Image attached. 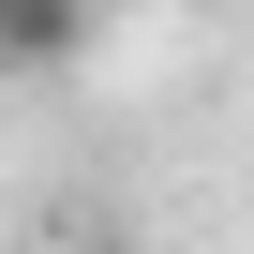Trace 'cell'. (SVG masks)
Listing matches in <instances>:
<instances>
[{
	"instance_id": "obj_2",
	"label": "cell",
	"mask_w": 254,
	"mask_h": 254,
	"mask_svg": "<svg viewBox=\"0 0 254 254\" xmlns=\"http://www.w3.org/2000/svg\"><path fill=\"white\" fill-rule=\"evenodd\" d=\"M75 254H135V239H75Z\"/></svg>"
},
{
	"instance_id": "obj_1",
	"label": "cell",
	"mask_w": 254,
	"mask_h": 254,
	"mask_svg": "<svg viewBox=\"0 0 254 254\" xmlns=\"http://www.w3.org/2000/svg\"><path fill=\"white\" fill-rule=\"evenodd\" d=\"M90 45V0H0V75H60Z\"/></svg>"
}]
</instances>
